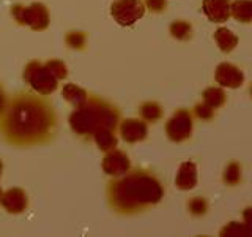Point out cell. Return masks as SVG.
Returning a JSON list of instances; mask_svg holds the SVG:
<instances>
[{
  "label": "cell",
  "instance_id": "6da1fadb",
  "mask_svg": "<svg viewBox=\"0 0 252 237\" xmlns=\"http://www.w3.org/2000/svg\"><path fill=\"white\" fill-rule=\"evenodd\" d=\"M57 131V113L43 95L21 92L0 116V133L8 144L32 147L49 142Z\"/></svg>",
  "mask_w": 252,
  "mask_h": 237
},
{
  "label": "cell",
  "instance_id": "7a4b0ae2",
  "mask_svg": "<svg viewBox=\"0 0 252 237\" xmlns=\"http://www.w3.org/2000/svg\"><path fill=\"white\" fill-rule=\"evenodd\" d=\"M109 204L120 213L139 212L162 198V187L145 171H134L128 177L114 180L107 188Z\"/></svg>",
  "mask_w": 252,
  "mask_h": 237
},
{
  "label": "cell",
  "instance_id": "3957f363",
  "mask_svg": "<svg viewBox=\"0 0 252 237\" xmlns=\"http://www.w3.org/2000/svg\"><path fill=\"white\" fill-rule=\"evenodd\" d=\"M120 114L118 111L96 97H89L69 116V126L76 134L90 138L102 130H115Z\"/></svg>",
  "mask_w": 252,
  "mask_h": 237
},
{
  "label": "cell",
  "instance_id": "277c9868",
  "mask_svg": "<svg viewBox=\"0 0 252 237\" xmlns=\"http://www.w3.org/2000/svg\"><path fill=\"white\" fill-rule=\"evenodd\" d=\"M66 75V65L57 59H51L44 63L33 60L27 63L26 68H24V81L38 95H43V97H47L57 89L59 81L65 79Z\"/></svg>",
  "mask_w": 252,
  "mask_h": 237
},
{
  "label": "cell",
  "instance_id": "5b68a950",
  "mask_svg": "<svg viewBox=\"0 0 252 237\" xmlns=\"http://www.w3.org/2000/svg\"><path fill=\"white\" fill-rule=\"evenodd\" d=\"M13 18L22 26H27L33 30H44L49 26V11L43 3H32L29 6L14 5L11 8Z\"/></svg>",
  "mask_w": 252,
  "mask_h": 237
},
{
  "label": "cell",
  "instance_id": "8992f818",
  "mask_svg": "<svg viewBox=\"0 0 252 237\" xmlns=\"http://www.w3.org/2000/svg\"><path fill=\"white\" fill-rule=\"evenodd\" d=\"M144 13L145 5L142 0H115L110 6V14L120 26H131L139 21Z\"/></svg>",
  "mask_w": 252,
  "mask_h": 237
},
{
  "label": "cell",
  "instance_id": "52a82bcc",
  "mask_svg": "<svg viewBox=\"0 0 252 237\" xmlns=\"http://www.w3.org/2000/svg\"><path fill=\"white\" fill-rule=\"evenodd\" d=\"M129 168V158L126 157L125 152L117 149L109 150V154L102 160V169H104V172L110 174V176H122V174L128 172Z\"/></svg>",
  "mask_w": 252,
  "mask_h": 237
},
{
  "label": "cell",
  "instance_id": "ba28073f",
  "mask_svg": "<svg viewBox=\"0 0 252 237\" xmlns=\"http://www.w3.org/2000/svg\"><path fill=\"white\" fill-rule=\"evenodd\" d=\"M165 130H167L170 139H173V141L186 139L189 136V131H191V118H189L188 113H185V111H178V113L169 120Z\"/></svg>",
  "mask_w": 252,
  "mask_h": 237
},
{
  "label": "cell",
  "instance_id": "9c48e42d",
  "mask_svg": "<svg viewBox=\"0 0 252 237\" xmlns=\"http://www.w3.org/2000/svg\"><path fill=\"white\" fill-rule=\"evenodd\" d=\"M0 204H2L5 210L10 213H22L27 209L29 199H27V195L24 193V190L11 188V190H8V192L2 193Z\"/></svg>",
  "mask_w": 252,
  "mask_h": 237
},
{
  "label": "cell",
  "instance_id": "30bf717a",
  "mask_svg": "<svg viewBox=\"0 0 252 237\" xmlns=\"http://www.w3.org/2000/svg\"><path fill=\"white\" fill-rule=\"evenodd\" d=\"M203 11L213 22H224L230 16V0H205Z\"/></svg>",
  "mask_w": 252,
  "mask_h": 237
},
{
  "label": "cell",
  "instance_id": "8fae6325",
  "mask_svg": "<svg viewBox=\"0 0 252 237\" xmlns=\"http://www.w3.org/2000/svg\"><path fill=\"white\" fill-rule=\"evenodd\" d=\"M120 134L126 142H137L145 139L147 136V125L140 120L128 118L120 123Z\"/></svg>",
  "mask_w": 252,
  "mask_h": 237
},
{
  "label": "cell",
  "instance_id": "7c38bea8",
  "mask_svg": "<svg viewBox=\"0 0 252 237\" xmlns=\"http://www.w3.org/2000/svg\"><path fill=\"white\" fill-rule=\"evenodd\" d=\"M216 81L220 85H228V87H240L243 82V75L240 73V70L224 63V65H219L216 70Z\"/></svg>",
  "mask_w": 252,
  "mask_h": 237
},
{
  "label": "cell",
  "instance_id": "4fadbf2b",
  "mask_svg": "<svg viewBox=\"0 0 252 237\" xmlns=\"http://www.w3.org/2000/svg\"><path fill=\"white\" fill-rule=\"evenodd\" d=\"M197 180V172H195V166L192 163H186L180 168L178 177H177V185L181 190H189L192 188Z\"/></svg>",
  "mask_w": 252,
  "mask_h": 237
},
{
  "label": "cell",
  "instance_id": "5bb4252c",
  "mask_svg": "<svg viewBox=\"0 0 252 237\" xmlns=\"http://www.w3.org/2000/svg\"><path fill=\"white\" fill-rule=\"evenodd\" d=\"M62 95H63V98H65L66 101H69L71 105H74V106H81L82 103L89 98L87 92L84 89H81L79 85H76V84H65V85H63Z\"/></svg>",
  "mask_w": 252,
  "mask_h": 237
},
{
  "label": "cell",
  "instance_id": "9a60e30c",
  "mask_svg": "<svg viewBox=\"0 0 252 237\" xmlns=\"http://www.w3.org/2000/svg\"><path fill=\"white\" fill-rule=\"evenodd\" d=\"M216 41L219 44V47L222 51L225 52H230L233 47L236 46V43H238V38H236L230 30H227V29H219L216 30Z\"/></svg>",
  "mask_w": 252,
  "mask_h": 237
},
{
  "label": "cell",
  "instance_id": "2e32d148",
  "mask_svg": "<svg viewBox=\"0 0 252 237\" xmlns=\"http://www.w3.org/2000/svg\"><path fill=\"white\" fill-rule=\"evenodd\" d=\"M94 141H96V144L99 146L101 150H106V152H109V150H112L117 147V138L112 130H102L99 133L94 134Z\"/></svg>",
  "mask_w": 252,
  "mask_h": 237
},
{
  "label": "cell",
  "instance_id": "e0dca14e",
  "mask_svg": "<svg viewBox=\"0 0 252 237\" xmlns=\"http://www.w3.org/2000/svg\"><path fill=\"white\" fill-rule=\"evenodd\" d=\"M232 11L236 19H240L241 22H249L252 19V2H244V0L235 2Z\"/></svg>",
  "mask_w": 252,
  "mask_h": 237
},
{
  "label": "cell",
  "instance_id": "ac0fdd59",
  "mask_svg": "<svg viewBox=\"0 0 252 237\" xmlns=\"http://www.w3.org/2000/svg\"><path fill=\"white\" fill-rule=\"evenodd\" d=\"M140 116L147 122H155L158 118H161L162 109L159 105H156V103H145V105L140 106Z\"/></svg>",
  "mask_w": 252,
  "mask_h": 237
},
{
  "label": "cell",
  "instance_id": "d6986e66",
  "mask_svg": "<svg viewBox=\"0 0 252 237\" xmlns=\"http://www.w3.org/2000/svg\"><path fill=\"white\" fill-rule=\"evenodd\" d=\"M66 44L69 47H73V49H84L85 46V34L84 32H69V34L66 35Z\"/></svg>",
  "mask_w": 252,
  "mask_h": 237
},
{
  "label": "cell",
  "instance_id": "ffe728a7",
  "mask_svg": "<svg viewBox=\"0 0 252 237\" xmlns=\"http://www.w3.org/2000/svg\"><path fill=\"white\" fill-rule=\"evenodd\" d=\"M5 108H6V95L2 89V85H0V116L3 114Z\"/></svg>",
  "mask_w": 252,
  "mask_h": 237
},
{
  "label": "cell",
  "instance_id": "44dd1931",
  "mask_svg": "<svg viewBox=\"0 0 252 237\" xmlns=\"http://www.w3.org/2000/svg\"><path fill=\"white\" fill-rule=\"evenodd\" d=\"M2 171H3V164H2V161H0V176H2ZM2 190H0V198H2Z\"/></svg>",
  "mask_w": 252,
  "mask_h": 237
}]
</instances>
